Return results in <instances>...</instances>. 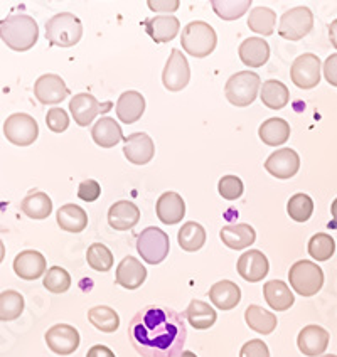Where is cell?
Wrapping results in <instances>:
<instances>
[{
	"mask_svg": "<svg viewBox=\"0 0 337 357\" xmlns=\"http://www.w3.org/2000/svg\"><path fill=\"white\" fill-rule=\"evenodd\" d=\"M128 339L142 357H177L188 339V327L172 308L149 305L130 320Z\"/></svg>",
	"mask_w": 337,
	"mask_h": 357,
	"instance_id": "6da1fadb",
	"label": "cell"
},
{
	"mask_svg": "<svg viewBox=\"0 0 337 357\" xmlns=\"http://www.w3.org/2000/svg\"><path fill=\"white\" fill-rule=\"evenodd\" d=\"M0 39L12 51H29L39 39L38 22L26 14L9 15L0 22Z\"/></svg>",
	"mask_w": 337,
	"mask_h": 357,
	"instance_id": "7a4b0ae2",
	"label": "cell"
},
{
	"mask_svg": "<svg viewBox=\"0 0 337 357\" xmlns=\"http://www.w3.org/2000/svg\"><path fill=\"white\" fill-rule=\"evenodd\" d=\"M182 50L194 58H206L216 50L218 38L216 32L209 24L202 20H194L182 29L181 38Z\"/></svg>",
	"mask_w": 337,
	"mask_h": 357,
	"instance_id": "3957f363",
	"label": "cell"
},
{
	"mask_svg": "<svg viewBox=\"0 0 337 357\" xmlns=\"http://www.w3.org/2000/svg\"><path fill=\"white\" fill-rule=\"evenodd\" d=\"M83 36L81 20L71 12H61L46 24V38L50 44L58 47H73Z\"/></svg>",
	"mask_w": 337,
	"mask_h": 357,
	"instance_id": "277c9868",
	"label": "cell"
},
{
	"mask_svg": "<svg viewBox=\"0 0 337 357\" xmlns=\"http://www.w3.org/2000/svg\"><path fill=\"white\" fill-rule=\"evenodd\" d=\"M288 280H290V287L294 288L295 294L302 295V297H312L324 285V271L322 268L317 266V263L300 259L290 266Z\"/></svg>",
	"mask_w": 337,
	"mask_h": 357,
	"instance_id": "5b68a950",
	"label": "cell"
},
{
	"mask_svg": "<svg viewBox=\"0 0 337 357\" xmlns=\"http://www.w3.org/2000/svg\"><path fill=\"white\" fill-rule=\"evenodd\" d=\"M260 86H262V81L257 73L239 71L228 79L225 86V95L234 107H248L257 100Z\"/></svg>",
	"mask_w": 337,
	"mask_h": 357,
	"instance_id": "8992f818",
	"label": "cell"
},
{
	"mask_svg": "<svg viewBox=\"0 0 337 357\" xmlns=\"http://www.w3.org/2000/svg\"><path fill=\"white\" fill-rule=\"evenodd\" d=\"M170 250V241L167 233L160 228L150 226L144 229L137 238V251L149 265H159L167 258Z\"/></svg>",
	"mask_w": 337,
	"mask_h": 357,
	"instance_id": "52a82bcc",
	"label": "cell"
},
{
	"mask_svg": "<svg viewBox=\"0 0 337 357\" xmlns=\"http://www.w3.org/2000/svg\"><path fill=\"white\" fill-rule=\"evenodd\" d=\"M3 135L12 145L27 147L39 137V125L27 113H14L3 123Z\"/></svg>",
	"mask_w": 337,
	"mask_h": 357,
	"instance_id": "ba28073f",
	"label": "cell"
},
{
	"mask_svg": "<svg viewBox=\"0 0 337 357\" xmlns=\"http://www.w3.org/2000/svg\"><path fill=\"white\" fill-rule=\"evenodd\" d=\"M314 27V14L308 7H295L280 17L278 34L287 40H300Z\"/></svg>",
	"mask_w": 337,
	"mask_h": 357,
	"instance_id": "9c48e42d",
	"label": "cell"
},
{
	"mask_svg": "<svg viewBox=\"0 0 337 357\" xmlns=\"http://www.w3.org/2000/svg\"><path fill=\"white\" fill-rule=\"evenodd\" d=\"M112 108V101L101 105L91 93H80V95L73 96V100L70 101V112L80 127H88L96 116L110 112Z\"/></svg>",
	"mask_w": 337,
	"mask_h": 357,
	"instance_id": "30bf717a",
	"label": "cell"
},
{
	"mask_svg": "<svg viewBox=\"0 0 337 357\" xmlns=\"http://www.w3.org/2000/svg\"><path fill=\"white\" fill-rule=\"evenodd\" d=\"M320 59L315 54H307L299 56L294 61L290 70V78L292 83L300 89H312L319 84L320 81Z\"/></svg>",
	"mask_w": 337,
	"mask_h": 357,
	"instance_id": "8fae6325",
	"label": "cell"
},
{
	"mask_svg": "<svg viewBox=\"0 0 337 357\" xmlns=\"http://www.w3.org/2000/svg\"><path fill=\"white\" fill-rule=\"evenodd\" d=\"M190 79V68L186 56L179 50H172L164 73H162V83L169 91H181L188 86Z\"/></svg>",
	"mask_w": 337,
	"mask_h": 357,
	"instance_id": "7c38bea8",
	"label": "cell"
},
{
	"mask_svg": "<svg viewBox=\"0 0 337 357\" xmlns=\"http://www.w3.org/2000/svg\"><path fill=\"white\" fill-rule=\"evenodd\" d=\"M46 344L54 354L70 356L80 347V332L68 324H58L46 332Z\"/></svg>",
	"mask_w": 337,
	"mask_h": 357,
	"instance_id": "4fadbf2b",
	"label": "cell"
},
{
	"mask_svg": "<svg viewBox=\"0 0 337 357\" xmlns=\"http://www.w3.org/2000/svg\"><path fill=\"white\" fill-rule=\"evenodd\" d=\"M70 89H68L64 79L58 75H43L34 84V96L40 105H58L68 98Z\"/></svg>",
	"mask_w": 337,
	"mask_h": 357,
	"instance_id": "5bb4252c",
	"label": "cell"
},
{
	"mask_svg": "<svg viewBox=\"0 0 337 357\" xmlns=\"http://www.w3.org/2000/svg\"><path fill=\"white\" fill-rule=\"evenodd\" d=\"M265 169L268 174H271V176L277 178H290L299 172L300 157L295 150L280 149L268 157L265 162Z\"/></svg>",
	"mask_w": 337,
	"mask_h": 357,
	"instance_id": "9a60e30c",
	"label": "cell"
},
{
	"mask_svg": "<svg viewBox=\"0 0 337 357\" xmlns=\"http://www.w3.org/2000/svg\"><path fill=\"white\" fill-rule=\"evenodd\" d=\"M123 153L128 162L135 165H145L156 155V145L147 133H132L125 139Z\"/></svg>",
	"mask_w": 337,
	"mask_h": 357,
	"instance_id": "2e32d148",
	"label": "cell"
},
{
	"mask_svg": "<svg viewBox=\"0 0 337 357\" xmlns=\"http://www.w3.org/2000/svg\"><path fill=\"white\" fill-rule=\"evenodd\" d=\"M237 266L239 277L250 283H257L260 280H263L268 275V270H270L267 257L258 250H250L243 253L238 259Z\"/></svg>",
	"mask_w": 337,
	"mask_h": 357,
	"instance_id": "e0dca14e",
	"label": "cell"
},
{
	"mask_svg": "<svg viewBox=\"0 0 337 357\" xmlns=\"http://www.w3.org/2000/svg\"><path fill=\"white\" fill-rule=\"evenodd\" d=\"M329 332L320 326H307L300 331L297 346L304 356L317 357L326 352L329 346Z\"/></svg>",
	"mask_w": 337,
	"mask_h": 357,
	"instance_id": "ac0fdd59",
	"label": "cell"
},
{
	"mask_svg": "<svg viewBox=\"0 0 337 357\" xmlns=\"http://www.w3.org/2000/svg\"><path fill=\"white\" fill-rule=\"evenodd\" d=\"M14 271L22 280H38L46 275V258L36 250H26L14 259Z\"/></svg>",
	"mask_w": 337,
	"mask_h": 357,
	"instance_id": "d6986e66",
	"label": "cell"
},
{
	"mask_svg": "<svg viewBox=\"0 0 337 357\" xmlns=\"http://www.w3.org/2000/svg\"><path fill=\"white\" fill-rule=\"evenodd\" d=\"M147 278V270L142 265L137 258L127 257L120 261V265L117 266V277L115 282L120 287L127 288V290H137L142 287V283Z\"/></svg>",
	"mask_w": 337,
	"mask_h": 357,
	"instance_id": "ffe728a7",
	"label": "cell"
},
{
	"mask_svg": "<svg viewBox=\"0 0 337 357\" xmlns=\"http://www.w3.org/2000/svg\"><path fill=\"white\" fill-rule=\"evenodd\" d=\"M156 213L164 225H177L186 216L184 199L177 192H164L157 199Z\"/></svg>",
	"mask_w": 337,
	"mask_h": 357,
	"instance_id": "44dd1931",
	"label": "cell"
},
{
	"mask_svg": "<svg viewBox=\"0 0 337 357\" xmlns=\"http://www.w3.org/2000/svg\"><path fill=\"white\" fill-rule=\"evenodd\" d=\"M140 221V209L130 201H119L108 211V225L117 231H128Z\"/></svg>",
	"mask_w": 337,
	"mask_h": 357,
	"instance_id": "7402d4cb",
	"label": "cell"
},
{
	"mask_svg": "<svg viewBox=\"0 0 337 357\" xmlns=\"http://www.w3.org/2000/svg\"><path fill=\"white\" fill-rule=\"evenodd\" d=\"M145 31L153 43H170L177 36L181 24L174 15H157V17L145 19Z\"/></svg>",
	"mask_w": 337,
	"mask_h": 357,
	"instance_id": "603a6c76",
	"label": "cell"
},
{
	"mask_svg": "<svg viewBox=\"0 0 337 357\" xmlns=\"http://www.w3.org/2000/svg\"><path fill=\"white\" fill-rule=\"evenodd\" d=\"M145 112V98L139 91H125L121 93L117 101V116L123 123L132 125L142 119Z\"/></svg>",
	"mask_w": 337,
	"mask_h": 357,
	"instance_id": "cb8c5ba5",
	"label": "cell"
},
{
	"mask_svg": "<svg viewBox=\"0 0 337 357\" xmlns=\"http://www.w3.org/2000/svg\"><path fill=\"white\" fill-rule=\"evenodd\" d=\"M239 59L248 68H260L267 64L270 58V46L265 39L262 38H250L243 40L239 46Z\"/></svg>",
	"mask_w": 337,
	"mask_h": 357,
	"instance_id": "d4e9b609",
	"label": "cell"
},
{
	"mask_svg": "<svg viewBox=\"0 0 337 357\" xmlns=\"http://www.w3.org/2000/svg\"><path fill=\"white\" fill-rule=\"evenodd\" d=\"M209 298L213 305L218 307L219 310H231L241 300V290H239V287L234 282L223 280V282L214 283L209 288Z\"/></svg>",
	"mask_w": 337,
	"mask_h": 357,
	"instance_id": "484cf974",
	"label": "cell"
},
{
	"mask_svg": "<svg viewBox=\"0 0 337 357\" xmlns=\"http://www.w3.org/2000/svg\"><path fill=\"white\" fill-rule=\"evenodd\" d=\"M263 297H265L268 307L277 312H285L294 305L295 298L290 288L282 280H270L263 287Z\"/></svg>",
	"mask_w": 337,
	"mask_h": 357,
	"instance_id": "4316f807",
	"label": "cell"
},
{
	"mask_svg": "<svg viewBox=\"0 0 337 357\" xmlns=\"http://www.w3.org/2000/svg\"><path fill=\"white\" fill-rule=\"evenodd\" d=\"M219 238L231 250L248 248L257 239V233L250 225H228L221 229Z\"/></svg>",
	"mask_w": 337,
	"mask_h": 357,
	"instance_id": "83f0119b",
	"label": "cell"
},
{
	"mask_svg": "<svg viewBox=\"0 0 337 357\" xmlns=\"http://www.w3.org/2000/svg\"><path fill=\"white\" fill-rule=\"evenodd\" d=\"M91 137L95 140V144L103 149L115 147L119 142L125 140L120 125L113 119H110V116H105V119H100L96 121L95 127L91 130Z\"/></svg>",
	"mask_w": 337,
	"mask_h": 357,
	"instance_id": "f1b7e54d",
	"label": "cell"
},
{
	"mask_svg": "<svg viewBox=\"0 0 337 357\" xmlns=\"http://www.w3.org/2000/svg\"><path fill=\"white\" fill-rule=\"evenodd\" d=\"M258 135L265 145L277 147L287 144V140L290 139V125L283 119H268L260 127Z\"/></svg>",
	"mask_w": 337,
	"mask_h": 357,
	"instance_id": "f546056e",
	"label": "cell"
},
{
	"mask_svg": "<svg viewBox=\"0 0 337 357\" xmlns=\"http://www.w3.org/2000/svg\"><path fill=\"white\" fill-rule=\"evenodd\" d=\"M56 219H58L59 228L68 233H81L88 226V214L76 204L61 206Z\"/></svg>",
	"mask_w": 337,
	"mask_h": 357,
	"instance_id": "4dcf8cb0",
	"label": "cell"
},
{
	"mask_svg": "<svg viewBox=\"0 0 337 357\" xmlns=\"http://www.w3.org/2000/svg\"><path fill=\"white\" fill-rule=\"evenodd\" d=\"M260 98H262V103L270 109H282L288 105L290 91L282 81L268 79L260 89Z\"/></svg>",
	"mask_w": 337,
	"mask_h": 357,
	"instance_id": "1f68e13d",
	"label": "cell"
},
{
	"mask_svg": "<svg viewBox=\"0 0 337 357\" xmlns=\"http://www.w3.org/2000/svg\"><path fill=\"white\" fill-rule=\"evenodd\" d=\"M186 319L189 320V324L197 331H206V328L213 327L216 322V310L213 307H209L206 302L201 300H193L189 303V307L186 308Z\"/></svg>",
	"mask_w": 337,
	"mask_h": 357,
	"instance_id": "d6a6232c",
	"label": "cell"
},
{
	"mask_svg": "<svg viewBox=\"0 0 337 357\" xmlns=\"http://www.w3.org/2000/svg\"><path fill=\"white\" fill-rule=\"evenodd\" d=\"M245 320L250 328H253L255 332L263 335L271 334L277 328V315H274L271 312L258 305H250L246 308Z\"/></svg>",
	"mask_w": 337,
	"mask_h": 357,
	"instance_id": "836d02e7",
	"label": "cell"
},
{
	"mask_svg": "<svg viewBox=\"0 0 337 357\" xmlns=\"http://www.w3.org/2000/svg\"><path fill=\"white\" fill-rule=\"evenodd\" d=\"M177 241L182 250L188 251V253H194V251H199L204 246L206 229L202 228L199 222H186V225H182V228L179 229Z\"/></svg>",
	"mask_w": 337,
	"mask_h": 357,
	"instance_id": "e575fe53",
	"label": "cell"
},
{
	"mask_svg": "<svg viewBox=\"0 0 337 357\" xmlns=\"http://www.w3.org/2000/svg\"><path fill=\"white\" fill-rule=\"evenodd\" d=\"M20 209L31 219H46L52 213V201L44 192H31L22 199Z\"/></svg>",
	"mask_w": 337,
	"mask_h": 357,
	"instance_id": "d590c367",
	"label": "cell"
},
{
	"mask_svg": "<svg viewBox=\"0 0 337 357\" xmlns=\"http://www.w3.org/2000/svg\"><path fill=\"white\" fill-rule=\"evenodd\" d=\"M88 320L91 322L93 327H96L98 331L105 332V334H112L117 328L120 327V317L112 307L107 305H98L89 308L88 312Z\"/></svg>",
	"mask_w": 337,
	"mask_h": 357,
	"instance_id": "8d00e7d4",
	"label": "cell"
},
{
	"mask_svg": "<svg viewBox=\"0 0 337 357\" xmlns=\"http://www.w3.org/2000/svg\"><path fill=\"white\" fill-rule=\"evenodd\" d=\"M277 26V14L268 7H255L250 12L248 27L250 31L262 36H271Z\"/></svg>",
	"mask_w": 337,
	"mask_h": 357,
	"instance_id": "74e56055",
	"label": "cell"
},
{
	"mask_svg": "<svg viewBox=\"0 0 337 357\" xmlns=\"http://www.w3.org/2000/svg\"><path fill=\"white\" fill-rule=\"evenodd\" d=\"M24 312V297L15 290H6L0 294V320L10 322L20 317Z\"/></svg>",
	"mask_w": 337,
	"mask_h": 357,
	"instance_id": "f35d334b",
	"label": "cell"
},
{
	"mask_svg": "<svg viewBox=\"0 0 337 357\" xmlns=\"http://www.w3.org/2000/svg\"><path fill=\"white\" fill-rule=\"evenodd\" d=\"M211 6H213L218 17L234 20L245 15V12L250 9L251 0H213Z\"/></svg>",
	"mask_w": 337,
	"mask_h": 357,
	"instance_id": "ab89813d",
	"label": "cell"
},
{
	"mask_svg": "<svg viewBox=\"0 0 337 357\" xmlns=\"http://www.w3.org/2000/svg\"><path fill=\"white\" fill-rule=\"evenodd\" d=\"M336 251V241L331 234L317 233L308 241V255L317 261H327Z\"/></svg>",
	"mask_w": 337,
	"mask_h": 357,
	"instance_id": "60d3db41",
	"label": "cell"
},
{
	"mask_svg": "<svg viewBox=\"0 0 337 357\" xmlns=\"http://www.w3.org/2000/svg\"><path fill=\"white\" fill-rule=\"evenodd\" d=\"M287 213L294 221L306 222L310 219L312 213H314V201L307 196V194H295L290 197L287 204Z\"/></svg>",
	"mask_w": 337,
	"mask_h": 357,
	"instance_id": "b9f144b4",
	"label": "cell"
},
{
	"mask_svg": "<svg viewBox=\"0 0 337 357\" xmlns=\"http://www.w3.org/2000/svg\"><path fill=\"white\" fill-rule=\"evenodd\" d=\"M43 283L51 294H64V291L70 290L71 277L64 268L51 266L50 270L46 271V275H44Z\"/></svg>",
	"mask_w": 337,
	"mask_h": 357,
	"instance_id": "7bdbcfd3",
	"label": "cell"
},
{
	"mask_svg": "<svg viewBox=\"0 0 337 357\" xmlns=\"http://www.w3.org/2000/svg\"><path fill=\"white\" fill-rule=\"evenodd\" d=\"M87 261L93 270L108 271L112 270L113 266V255L105 245H101V243H95V245H91L88 248Z\"/></svg>",
	"mask_w": 337,
	"mask_h": 357,
	"instance_id": "ee69618b",
	"label": "cell"
},
{
	"mask_svg": "<svg viewBox=\"0 0 337 357\" xmlns=\"http://www.w3.org/2000/svg\"><path fill=\"white\" fill-rule=\"evenodd\" d=\"M243 182L241 178L237 176H225L219 181L218 190L221 194L223 199H228V201H234V199H239L243 194Z\"/></svg>",
	"mask_w": 337,
	"mask_h": 357,
	"instance_id": "f6af8a7d",
	"label": "cell"
},
{
	"mask_svg": "<svg viewBox=\"0 0 337 357\" xmlns=\"http://www.w3.org/2000/svg\"><path fill=\"white\" fill-rule=\"evenodd\" d=\"M46 125L51 132L54 133H63L66 132L68 127H70V116L64 112L63 108H51L46 115Z\"/></svg>",
	"mask_w": 337,
	"mask_h": 357,
	"instance_id": "bcb514c9",
	"label": "cell"
},
{
	"mask_svg": "<svg viewBox=\"0 0 337 357\" xmlns=\"http://www.w3.org/2000/svg\"><path fill=\"white\" fill-rule=\"evenodd\" d=\"M239 357H270V351L263 340L253 339L241 347Z\"/></svg>",
	"mask_w": 337,
	"mask_h": 357,
	"instance_id": "7dc6e473",
	"label": "cell"
},
{
	"mask_svg": "<svg viewBox=\"0 0 337 357\" xmlns=\"http://www.w3.org/2000/svg\"><path fill=\"white\" fill-rule=\"evenodd\" d=\"M100 194H101L100 184L96 181H93V178H88V181H83L80 184L78 197L83 199V201L87 202L96 201V199L100 197Z\"/></svg>",
	"mask_w": 337,
	"mask_h": 357,
	"instance_id": "c3c4849f",
	"label": "cell"
},
{
	"mask_svg": "<svg viewBox=\"0 0 337 357\" xmlns=\"http://www.w3.org/2000/svg\"><path fill=\"white\" fill-rule=\"evenodd\" d=\"M324 78L331 86L337 88V52L331 54L324 63Z\"/></svg>",
	"mask_w": 337,
	"mask_h": 357,
	"instance_id": "681fc988",
	"label": "cell"
},
{
	"mask_svg": "<svg viewBox=\"0 0 337 357\" xmlns=\"http://www.w3.org/2000/svg\"><path fill=\"white\" fill-rule=\"evenodd\" d=\"M149 7L152 10H157V12H174V10H177L179 2L177 0H174V2H160V0L153 2V0H150Z\"/></svg>",
	"mask_w": 337,
	"mask_h": 357,
	"instance_id": "f907efd6",
	"label": "cell"
},
{
	"mask_svg": "<svg viewBox=\"0 0 337 357\" xmlns=\"http://www.w3.org/2000/svg\"><path fill=\"white\" fill-rule=\"evenodd\" d=\"M87 357H115L113 351L107 346H93L88 351Z\"/></svg>",
	"mask_w": 337,
	"mask_h": 357,
	"instance_id": "816d5d0a",
	"label": "cell"
},
{
	"mask_svg": "<svg viewBox=\"0 0 337 357\" xmlns=\"http://www.w3.org/2000/svg\"><path fill=\"white\" fill-rule=\"evenodd\" d=\"M329 39H331V44L337 50V19L329 26Z\"/></svg>",
	"mask_w": 337,
	"mask_h": 357,
	"instance_id": "f5cc1de1",
	"label": "cell"
},
{
	"mask_svg": "<svg viewBox=\"0 0 337 357\" xmlns=\"http://www.w3.org/2000/svg\"><path fill=\"white\" fill-rule=\"evenodd\" d=\"M331 213H332V218H334V222H332V226H337V199H334V202H332Z\"/></svg>",
	"mask_w": 337,
	"mask_h": 357,
	"instance_id": "db71d44e",
	"label": "cell"
},
{
	"mask_svg": "<svg viewBox=\"0 0 337 357\" xmlns=\"http://www.w3.org/2000/svg\"><path fill=\"white\" fill-rule=\"evenodd\" d=\"M3 258H6V246H3V241L0 239V263L3 261Z\"/></svg>",
	"mask_w": 337,
	"mask_h": 357,
	"instance_id": "11a10c76",
	"label": "cell"
},
{
	"mask_svg": "<svg viewBox=\"0 0 337 357\" xmlns=\"http://www.w3.org/2000/svg\"><path fill=\"white\" fill-rule=\"evenodd\" d=\"M177 357H197V356L194 354V352H190V351H182Z\"/></svg>",
	"mask_w": 337,
	"mask_h": 357,
	"instance_id": "9f6ffc18",
	"label": "cell"
},
{
	"mask_svg": "<svg viewBox=\"0 0 337 357\" xmlns=\"http://www.w3.org/2000/svg\"><path fill=\"white\" fill-rule=\"evenodd\" d=\"M322 357H337V356H332V354H329V356H322Z\"/></svg>",
	"mask_w": 337,
	"mask_h": 357,
	"instance_id": "6f0895ef",
	"label": "cell"
}]
</instances>
